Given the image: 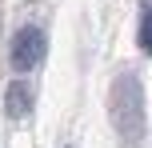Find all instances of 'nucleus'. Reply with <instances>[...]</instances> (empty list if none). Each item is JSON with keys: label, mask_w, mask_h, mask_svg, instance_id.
I'll return each instance as SVG.
<instances>
[{"label": "nucleus", "mask_w": 152, "mask_h": 148, "mask_svg": "<svg viewBox=\"0 0 152 148\" xmlns=\"http://www.w3.org/2000/svg\"><path fill=\"white\" fill-rule=\"evenodd\" d=\"M4 108H8V116H12V120H24V116L32 112V88L24 84V80H12V84H8Z\"/></svg>", "instance_id": "7ed1b4c3"}, {"label": "nucleus", "mask_w": 152, "mask_h": 148, "mask_svg": "<svg viewBox=\"0 0 152 148\" xmlns=\"http://www.w3.org/2000/svg\"><path fill=\"white\" fill-rule=\"evenodd\" d=\"M44 52H48V36L36 28V24H28V28H20L12 36V48H8V60H12V68L20 72H32V68H40V60H44Z\"/></svg>", "instance_id": "f03ea898"}, {"label": "nucleus", "mask_w": 152, "mask_h": 148, "mask_svg": "<svg viewBox=\"0 0 152 148\" xmlns=\"http://www.w3.org/2000/svg\"><path fill=\"white\" fill-rule=\"evenodd\" d=\"M140 52L152 56V0H140Z\"/></svg>", "instance_id": "20e7f679"}, {"label": "nucleus", "mask_w": 152, "mask_h": 148, "mask_svg": "<svg viewBox=\"0 0 152 148\" xmlns=\"http://www.w3.org/2000/svg\"><path fill=\"white\" fill-rule=\"evenodd\" d=\"M108 124H112L120 148H144L148 136V104H144V84L132 68L116 72L108 88Z\"/></svg>", "instance_id": "f257e3e1"}]
</instances>
